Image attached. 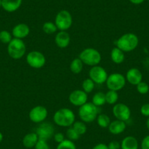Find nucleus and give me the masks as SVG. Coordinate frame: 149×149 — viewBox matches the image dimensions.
Returning <instances> with one entry per match:
<instances>
[{
    "instance_id": "obj_39",
    "label": "nucleus",
    "mask_w": 149,
    "mask_h": 149,
    "mask_svg": "<svg viewBox=\"0 0 149 149\" xmlns=\"http://www.w3.org/2000/svg\"><path fill=\"white\" fill-rule=\"evenodd\" d=\"M129 1L133 5H140L144 2L145 0H129Z\"/></svg>"
},
{
    "instance_id": "obj_8",
    "label": "nucleus",
    "mask_w": 149,
    "mask_h": 149,
    "mask_svg": "<svg viewBox=\"0 0 149 149\" xmlns=\"http://www.w3.org/2000/svg\"><path fill=\"white\" fill-rule=\"evenodd\" d=\"M26 61L31 68L40 69L45 65L46 58L42 53L37 51H32L26 55Z\"/></svg>"
},
{
    "instance_id": "obj_32",
    "label": "nucleus",
    "mask_w": 149,
    "mask_h": 149,
    "mask_svg": "<svg viewBox=\"0 0 149 149\" xmlns=\"http://www.w3.org/2000/svg\"><path fill=\"white\" fill-rule=\"evenodd\" d=\"M136 88L139 94H147L149 92V85L146 82L141 81L136 86Z\"/></svg>"
},
{
    "instance_id": "obj_7",
    "label": "nucleus",
    "mask_w": 149,
    "mask_h": 149,
    "mask_svg": "<svg viewBox=\"0 0 149 149\" xmlns=\"http://www.w3.org/2000/svg\"><path fill=\"white\" fill-rule=\"evenodd\" d=\"M55 24L59 31H67L72 25V16L68 10H62L56 14Z\"/></svg>"
},
{
    "instance_id": "obj_19",
    "label": "nucleus",
    "mask_w": 149,
    "mask_h": 149,
    "mask_svg": "<svg viewBox=\"0 0 149 149\" xmlns=\"http://www.w3.org/2000/svg\"><path fill=\"white\" fill-rule=\"evenodd\" d=\"M39 137L36 132H30L24 136L22 140V143L26 148H32L36 146Z\"/></svg>"
},
{
    "instance_id": "obj_29",
    "label": "nucleus",
    "mask_w": 149,
    "mask_h": 149,
    "mask_svg": "<svg viewBox=\"0 0 149 149\" xmlns=\"http://www.w3.org/2000/svg\"><path fill=\"white\" fill-rule=\"evenodd\" d=\"M13 39V34L7 30H2L0 31V42L4 44H9L10 41Z\"/></svg>"
},
{
    "instance_id": "obj_2",
    "label": "nucleus",
    "mask_w": 149,
    "mask_h": 149,
    "mask_svg": "<svg viewBox=\"0 0 149 149\" xmlns=\"http://www.w3.org/2000/svg\"><path fill=\"white\" fill-rule=\"evenodd\" d=\"M139 44V38L134 33H126L121 35L116 42V47L124 51L129 53L136 49Z\"/></svg>"
},
{
    "instance_id": "obj_9",
    "label": "nucleus",
    "mask_w": 149,
    "mask_h": 149,
    "mask_svg": "<svg viewBox=\"0 0 149 149\" xmlns=\"http://www.w3.org/2000/svg\"><path fill=\"white\" fill-rule=\"evenodd\" d=\"M88 75H89L90 79L92 80L94 84H98V85H101L106 83L107 77H108V74L105 69L100 65L91 67L88 72Z\"/></svg>"
},
{
    "instance_id": "obj_38",
    "label": "nucleus",
    "mask_w": 149,
    "mask_h": 149,
    "mask_svg": "<svg viewBox=\"0 0 149 149\" xmlns=\"http://www.w3.org/2000/svg\"><path fill=\"white\" fill-rule=\"evenodd\" d=\"M92 149H108L107 145L104 143H98L92 148Z\"/></svg>"
},
{
    "instance_id": "obj_11",
    "label": "nucleus",
    "mask_w": 149,
    "mask_h": 149,
    "mask_svg": "<svg viewBox=\"0 0 149 149\" xmlns=\"http://www.w3.org/2000/svg\"><path fill=\"white\" fill-rule=\"evenodd\" d=\"M113 115L116 119L127 122L131 117V110L124 103H116L113 107Z\"/></svg>"
},
{
    "instance_id": "obj_23",
    "label": "nucleus",
    "mask_w": 149,
    "mask_h": 149,
    "mask_svg": "<svg viewBox=\"0 0 149 149\" xmlns=\"http://www.w3.org/2000/svg\"><path fill=\"white\" fill-rule=\"evenodd\" d=\"M91 102L94 105L97 106V107L104 105L106 103L105 94H104L103 92H101V91L95 93L92 97V102Z\"/></svg>"
},
{
    "instance_id": "obj_35",
    "label": "nucleus",
    "mask_w": 149,
    "mask_h": 149,
    "mask_svg": "<svg viewBox=\"0 0 149 149\" xmlns=\"http://www.w3.org/2000/svg\"><path fill=\"white\" fill-rule=\"evenodd\" d=\"M54 140L56 143H61L62 141H64L65 140V137H64V135L63 133L61 132H57L55 133L54 135Z\"/></svg>"
},
{
    "instance_id": "obj_36",
    "label": "nucleus",
    "mask_w": 149,
    "mask_h": 149,
    "mask_svg": "<svg viewBox=\"0 0 149 149\" xmlns=\"http://www.w3.org/2000/svg\"><path fill=\"white\" fill-rule=\"evenodd\" d=\"M140 148L141 149H149V134L143 137L140 143Z\"/></svg>"
},
{
    "instance_id": "obj_31",
    "label": "nucleus",
    "mask_w": 149,
    "mask_h": 149,
    "mask_svg": "<svg viewBox=\"0 0 149 149\" xmlns=\"http://www.w3.org/2000/svg\"><path fill=\"white\" fill-rule=\"evenodd\" d=\"M66 136H67L68 140L73 142L78 140L80 138V137H81V135L72 127H68V129L67 130V132H66Z\"/></svg>"
},
{
    "instance_id": "obj_40",
    "label": "nucleus",
    "mask_w": 149,
    "mask_h": 149,
    "mask_svg": "<svg viewBox=\"0 0 149 149\" xmlns=\"http://www.w3.org/2000/svg\"><path fill=\"white\" fill-rule=\"evenodd\" d=\"M146 127H147L148 130L149 131V117L148 118L147 121H146Z\"/></svg>"
},
{
    "instance_id": "obj_13",
    "label": "nucleus",
    "mask_w": 149,
    "mask_h": 149,
    "mask_svg": "<svg viewBox=\"0 0 149 149\" xmlns=\"http://www.w3.org/2000/svg\"><path fill=\"white\" fill-rule=\"evenodd\" d=\"M88 94L81 89H76L72 91L69 95V101L72 105L81 107L87 102Z\"/></svg>"
},
{
    "instance_id": "obj_21",
    "label": "nucleus",
    "mask_w": 149,
    "mask_h": 149,
    "mask_svg": "<svg viewBox=\"0 0 149 149\" xmlns=\"http://www.w3.org/2000/svg\"><path fill=\"white\" fill-rule=\"evenodd\" d=\"M110 58L112 61L116 64H122L125 59V55L124 51H121L118 47H115L110 52Z\"/></svg>"
},
{
    "instance_id": "obj_17",
    "label": "nucleus",
    "mask_w": 149,
    "mask_h": 149,
    "mask_svg": "<svg viewBox=\"0 0 149 149\" xmlns=\"http://www.w3.org/2000/svg\"><path fill=\"white\" fill-rule=\"evenodd\" d=\"M126 128H127V124H126L125 121L116 119L110 122L107 129H108L110 133H111L112 134L118 135V134L124 132Z\"/></svg>"
},
{
    "instance_id": "obj_10",
    "label": "nucleus",
    "mask_w": 149,
    "mask_h": 149,
    "mask_svg": "<svg viewBox=\"0 0 149 149\" xmlns=\"http://www.w3.org/2000/svg\"><path fill=\"white\" fill-rule=\"evenodd\" d=\"M48 116V110L42 105H37L32 107L29 113V118L34 124L44 122Z\"/></svg>"
},
{
    "instance_id": "obj_20",
    "label": "nucleus",
    "mask_w": 149,
    "mask_h": 149,
    "mask_svg": "<svg viewBox=\"0 0 149 149\" xmlns=\"http://www.w3.org/2000/svg\"><path fill=\"white\" fill-rule=\"evenodd\" d=\"M139 143L133 136H127L121 143V149H138Z\"/></svg>"
},
{
    "instance_id": "obj_28",
    "label": "nucleus",
    "mask_w": 149,
    "mask_h": 149,
    "mask_svg": "<svg viewBox=\"0 0 149 149\" xmlns=\"http://www.w3.org/2000/svg\"><path fill=\"white\" fill-rule=\"evenodd\" d=\"M94 88H95V84H94V81L91 79H90L89 78H86V79H85L83 81L82 90L85 91L86 94H90L91 92H92V91L94 89Z\"/></svg>"
},
{
    "instance_id": "obj_12",
    "label": "nucleus",
    "mask_w": 149,
    "mask_h": 149,
    "mask_svg": "<svg viewBox=\"0 0 149 149\" xmlns=\"http://www.w3.org/2000/svg\"><path fill=\"white\" fill-rule=\"evenodd\" d=\"M40 125L36 130V134H37L40 140H44L48 141V140L54 137L55 134V129L53 124L48 122H42L39 124Z\"/></svg>"
},
{
    "instance_id": "obj_41",
    "label": "nucleus",
    "mask_w": 149,
    "mask_h": 149,
    "mask_svg": "<svg viewBox=\"0 0 149 149\" xmlns=\"http://www.w3.org/2000/svg\"><path fill=\"white\" fill-rule=\"evenodd\" d=\"M2 140H3V134H2V133L0 132V143H2Z\"/></svg>"
},
{
    "instance_id": "obj_3",
    "label": "nucleus",
    "mask_w": 149,
    "mask_h": 149,
    "mask_svg": "<svg viewBox=\"0 0 149 149\" xmlns=\"http://www.w3.org/2000/svg\"><path fill=\"white\" fill-rule=\"evenodd\" d=\"M79 58L84 64L94 67L99 65L101 62L102 56L98 50L93 48H87L81 51L79 54Z\"/></svg>"
},
{
    "instance_id": "obj_34",
    "label": "nucleus",
    "mask_w": 149,
    "mask_h": 149,
    "mask_svg": "<svg viewBox=\"0 0 149 149\" xmlns=\"http://www.w3.org/2000/svg\"><path fill=\"white\" fill-rule=\"evenodd\" d=\"M140 113L145 117H149V103H145L140 107Z\"/></svg>"
},
{
    "instance_id": "obj_33",
    "label": "nucleus",
    "mask_w": 149,
    "mask_h": 149,
    "mask_svg": "<svg viewBox=\"0 0 149 149\" xmlns=\"http://www.w3.org/2000/svg\"><path fill=\"white\" fill-rule=\"evenodd\" d=\"M34 149H50V146L48 141L39 139L36 146H34Z\"/></svg>"
},
{
    "instance_id": "obj_15",
    "label": "nucleus",
    "mask_w": 149,
    "mask_h": 149,
    "mask_svg": "<svg viewBox=\"0 0 149 149\" xmlns=\"http://www.w3.org/2000/svg\"><path fill=\"white\" fill-rule=\"evenodd\" d=\"M30 33V28L26 24H18L13 27L12 34L13 38L23 40L28 37Z\"/></svg>"
},
{
    "instance_id": "obj_43",
    "label": "nucleus",
    "mask_w": 149,
    "mask_h": 149,
    "mask_svg": "<svg viewBox=\"0 0 149 149\" xmlns=\"http://www.w3.org/2000/svg\"><path fill=\"white\" fill-rule=\"evenodd\" d=\"M148 1H149V0H148Z\"/></svg>"
},
{
    "instance_id": "obj_22",
    "label": "nucleus",
    "mask_w": 149,
    "mask_h": 149,
    "mask_svg": "<svg viewBox=\"0 0 149 149\" xmlns=\"http://www.w3.org/2000/svg\"><path fill=\"white\" fill-rule=\"evenodd\" d=\"M83 68H84V63L82 62V61L79 58H74L70 63V71L74 73V74L81 73L82 72Z\"/></svg>"
},
{
    "instance_id": "obj_14",
    "label": "nucleus",
    "mask_w": 149,
    "mask_h": 149,
    "mask_svg": "<svg viewBox=\"0 0 149 149\" xmlns=\"http://www.w3.org/2000/svg\"><path fill=\"white\" fill-rule=\"evenodd\" d=\"M125 78L129 84L137 86L139 83L143 81V74L139 69L132 67L127 72Z\"/></svg>"
},
{
    "instance_id": "obj_30",
    "label": "nucleus",
    "mask_w": 149,
    "mask_h": 149,
    "mask_svg": "<svg viewBox=\"0 0 149 149\" xmlns=\"http://www.w3.org/2000/svg\"><path fill=\"white\" fill-rule=\"evenodd\" d=\"M56 149H77V148L74 142L68 139H65L64 141L58 143Z\"/></svg>"
},
{
    "instance_id": "obj_27",
    "label": "nucleus",
    "mask_w": 149,
    "mask_h": 149,
    "mask_svg": "<svg viewBox=\"0 0 149 149\" xmlns=\"http://www.w3.org/2000/svg\"><path fill=\"white\" fill-rule=\"evenodd\" d=\"M57 30L58 29H57L55 23L51 22V21H47V22L44 23L42 25V31L47 34H55Z\"/></svg>"
},
{
    "instance_id": "obj_42",
    "label": "nucleus",
    "mask_w": 149,
    "mask_h": 149,
    "mask_svg": "<svg viewBox=\"0 0 149 149\" xmlns=\"http://www.w3.org/2000/svg\"><path fill=\"white\" fill-rule=\"evenodd\" d=\"M2 0H0V8L2 7Z\"/></svg>"
},
{
    "instance_id": "obj_18",
    "label": "nucleus",
    "mask_w": 149,
    "mask_h": 149,
    "mask_svg": "<svg viewBox=\"0 0 149 149\" xmlns=\"http://www.w3.org/2000/svg\"><path fill=\"white\" fill-rule=\"evenodd\" d=\"M22 2L23 0H2V8L6 12L13 13L21 8Z\"/></svg>"
},
{
    "instance_id": "obj_6",
    "label": "nucleus",
    "mask_w": 149,
    "mask_h": 149,
    "mask_svg": "<svg viewBox=\"0 0 149 149\" xmlns=\"http://www.w3.org/2000/svg\"><path fill=\"white\" fill-rule=\"evenodd\" d=\"M127 83L125 76L118 72H114L108 75L106 81V86L108 90L118 91L124 88Z\"/></svg>"
},
{
    "instance_id": "obj_26",
    "label": "nucleus",
    "mask_w": 149,
    "mask_h": 149,
    "mask_svg": "<svg viewBox=\"0 0 149 149\" xmlns=\"http://www.w3.org/2000/svg\"><path fill=\"white\" fill-rule=\"evenodd\" d=\"M72 127L80 135H84L87 131V127L85 122L81 121H75L73 124L72 125Z\"/></svg>"
},
{
    "instance_id": "obj_25",
    "label": "nucleus",
    "mask_w": 149,
    "mask_h": 149,
    "mask_svg": "<svg viewBox=\"0 0 149 149\" xmlns=\"http://www.w3.org/2000/svg\"><path fill=\"white\" fill-rule=\"evenodd\" d=\"M97 124L100 126L101 128L105 129V128H108L109 125H110V118L107 114H100V115L97 116Z\"/></svg>"
},
{
    "instance_id": "obj_4",
    "label": "nucleus",
    "mask_w": 149,
    "mask_h": 149,
    "mask_svg": "<svg viewBox=\"0 0 149 149\" xmlns=\"http://www.w3.org/2000/svg\"><path fill=\"white\" fill-rule=\"evenodd\" d=\"M78 116L81 120L86 124L95 121L98 116V107L92 102H88L81 106L78 110Z\"/></svg>"
},
{
    "instance_id": "obj_5",
    "label": "nucleus",
    "mask_w": 149,
    "mask_h": 149,
    "mask_svg": "<svg viewBox=\"0 0 149 149\" xmlns=\"http://www.w3.org/2000/svg\"><path fill=\"white\" fill-rule=\"evenodd\" d=\"M26 46L23 40L13 38L8 45V55L13 59H21L26 54Z\"/></svg>"
},
{
    "instance_id": "obj_37",
    "label": "nucleus",
    "mask_w": 149,
    "mask_h": 149,
    "mask_svg": "<svg viewBox=\"0 0 149 149\" xmlns=\"http://www.w3.org/2000/svg\"><path fill=\"white\" fill-rule=\"evenodd\" d=\"M107 148L108 149H121V143L116 140H113L107 144Z\"/></svg>"
},
{
    "instance_id": "obj_1",
    "label": "nucleus",
    "mask_w": 149,
    "mask_h": 149,
    "mask_svg": "<svg viewBox=\"0 0 149 149\" xmlns=\"http://www.w3.org/2000/svg\"><path fill=\"white\" fill-rule=\"evenodd\" d=\"M53 119L57 126L70 127L75 121V115L71 109L63 107L55 112Z\"/></svg>"
},
{
    "instance_id": "obj_16",
    "label": "nucleus",
    "mask_w": 149,
    "mask_h": 149,
    "mask_svg": "<svg viewBox=\"0 0 149 149\" xmlns=\"http://www.w3.org/2000/svg\"><path fill=\"white\" fill-rule=\"evenodd\" d=\"M70 35L67 31H59L55 36V43L60 48H66L70 43Z\"/></svg>"
},
{
    "instance_id": "obj_24",
    "label": "nucleus",
    "mask_w": 149,
    "mask_h": 149,
    "mask_svg": "<svg viewBox=\"0 0 149 149\" xmlns=\"http://www.w3.org/2000/svg\"><path fill=\"white\" fill-rule=\"evenodd\" d=\"M105 100L106 103L111 105H114L116 104L118 100V91L108 90L105 93Z\"/></svg>"
}]
</instances>
